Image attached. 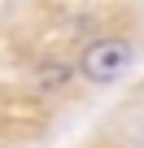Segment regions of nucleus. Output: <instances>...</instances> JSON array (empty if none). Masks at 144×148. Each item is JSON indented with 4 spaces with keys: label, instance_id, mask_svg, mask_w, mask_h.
I'll list each match as a JSON object with an SVG mask.
<instances>
[{
    "label": "nucleus",
    "instance_id": "obj_1",
    "mask_svg": "<svg viewBox=\"0 0 144 148\" xmlns=\"http://www.w3.org/2000/svg\"><path fill=\"white\" fill-rule=\"evenodd\" d=\"M131 61H135L131 39H122V35H105V39H96V44L83 48V57H79V74H83L88 83H118L122 74L131 70Z\"/></svg>",
    "mask_w": 144,
    "mask_h": 148
}]
</instances>
